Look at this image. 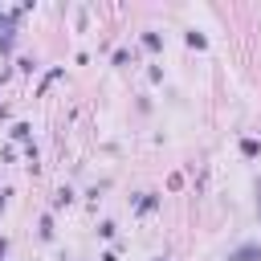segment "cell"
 Instances as JSON below:
<instances>
[{
	"mask_svg": "<svg viewBox=\"0 0 261 261\" xmlns=\"http://www.w3.org/2000/svg\"><path fill=\"white\" fill-rule=\"evenodd\" d=\"M143 45H147L151 53H159V49H163V33H155V29H147V33H143Z\"/></svg>",
	"mask_w": 261,
	"mask_h": 261,
	"instance_id": "4",
	"label": "cell"
},
{
	"mask_svg": "<svg viewBox=\"0 0 261 261\" xmlns=\"http://www.w3.org/2000/svg\"><path fill=\"white\" fill-rule=\"evenodd\" d=\"M98 261H118V253H102V257H98Z\"/></svg>",
	"mask_w": 261,
	"mask_h": 261,
	"instance_id": "14",
	"label": "cell"
},
{
	"mask_svg": "<svg viewBox=\"0 0 261 261\" xmlns=\"http://www.w3.org/2000/svg\"><path fill=\"white\" fill-rule=\"evenodd\" d=\"M8 257V237H0V261Z\"/></svg>",
	"mask_w": 261,
	"mask_h": 261,
	"instance_id": "13",
	"label": "cell"
},
{
	"mask_svg": "<svg viewBox=\"0 0 261 261\" xmlns=\"http://www.w3.org/2000/svg\"><path fill=\"white\" fill-rule=\"evenodd\" d=\"M37 232H41V241H53V216H49V212L41 216V228H37Z\"/></svg>",
	"mask_w": 261,
	"mask_h": 261,
	"instance_id": "7",
	"label": "cell"
},
{
	"mask_svg": "<svg viewBox=\"0 0 261 261\" xmlns=\"http://www.w3.org/2000/svg\"><path fill=\"white\" fill-rule=\"evenodd\" d=\"M16 69H20V73H37L41 65H37V57H20V61H16Z\"/></svg>",
	"mask_w": 261,
	"mask_h": 261,
	"instance_id": "8",
	"label": "cell"
},
{
	"mask_svg": "<svg viewBox=\"0 0 261 261\" xmlns=\"http://www.w3.org/2000/svg\"><path fill=\"white\" fill-rule=\"evenodd\" d=\"M184 41H188V49H204V45H208V37H204V33H196V29H188V33H184Z\"/></svg>",
	"mask_w": 261,
	"mask_h": 261,
	"instance_id": "5",
	"label": "cell"
},
{
	"mask_svg": "<svg viewBox=\"0 0 261 261\" xmlns=\"http://www.w3.org/2000/svg\"><path fill=\"white\" fill-rule=\"evenodd\" d=\"M12 139L29 143V139H33V126H29V122H16V126H12Z\"/></svg>",
	"mask_w": 261,
	"mask_h": 261,
	"instance_id": "6",
	"label": "cell"
},
{
	"mask_svg": "<svg viewBox=\"0 0 261 261\" xmlns=\"http://www.w3.org/2000/svg\"><path fill=\"white\" fill-rule=\"evenodd\" d=\"M69 200H73V192H69V188H57V196H53V208H65Z\"/></svg>",
	"mask_w": 261,
	"mask_h": 261,
	"instance_id": "10",
	"label": "cell"
},
{
	"mask_svg": "<svg viewBox=\"0 0 261 261\" xmlns=\"http://www.w3.org/2000/svg\"><path fill=\"white\" fill-rule=\"evenodd\" d=\"M228 261H261V245H241Z\"/></svg>",
	"mask_w": 261,
	"mask_h": 261,
	"instance_id": "2",
	"label": "cell"
},
{
	"mask_svg": "<svg viewBox=\"0 0 261 261\" xmlns=\"http://www.w3.org/2000/svg\"><path fill=\"white\" fill-rule=\"evenodd\" d=\"M130 61V49H114V65H126Z\"/></svg>",
	"mask_w": 261,
	"mask_h": 261,
	"instance_id": "12",
	"label": "cell"
},
{
	"mask_svg": "<svg viewBox=\"0 0 261 261\" xmlns=\"http://www.w3.org/2000/svg\"><path fill=\"white\" fill-rule=\"evenodd\" d=\"M155 261H167V257H155Z\"/></svg>",
	"mask_w": 261,
	"mask_h": 261,
	"instance_id": "17",
	"label": "cell"
},
{
	"mask_svg": "<svg viewBox=\"0 0 261 261\" xmlns=\"http://www.w3.org/2000/svg\"><path fill=\"white\" fill-rule=\"evenodd\" d=\"M241 155H245V159H257V155H261V139L245 135V139H241Z\"/></svg>",
	"mask_w": 261,
	"mask_h": 261,
	"instance_id": "3",
	"label": "cell"
},
{
	"mask_svg": "<svg viewBox=\"0 0 261 261\" xmlns=\"http://www.w3.org/2000/svg\"><path fill=\"white\" fill-rule=\"evenodd\" d=\"M257 216H261V179H257Z\"/></svg>",
	"mask_w": 261,
	"mask_h": 261,
	"instance_id": "15",
	"label": "cell"
},
{
	"mask_svg": "<svg viewBox=\"0 0 261 261\" xmlns=\"http://www.w3.org/2000/svg\"><path fill=\"white\" fill-rule=\"evenodd\" d=\"M57 77H61V69H49V73H45V77H41V86H37V94H45V90H49V86H53V82H57Z\"/></svg>",
	"mask_w": 261,
	"mask_h": 261,
	"instance_id": "9",
	"label": "cell"
},
{
	"mask_svg": "<svg viewBox=\"0 0 261 261\" xmlns=\"http://www.w3.org/2000/svg\"><path fill=\"white\" fill-rule=\"evenodd\" d=\"M4 204H8V192H0V212H4Z\"/></svg>",
	"mask_w": 261,
	"mask_h": 261,
	"instance_id": "16",
	"label": "cell"
},
{
	"mask_svg": "<svg viewBox=\"0 0 261 261\" xmlns=\"http://www.w3.org/2000/svg\"><path fill=\"white\" fill-rule=\"evenodd\" d=\"M159 200H163L159 192H139V196H135V212H139V216H151V212L159 208Z\"/></svg>",
	"mask_w": 261,
	"mask_h": 261,
	"instance_id": "1",
	"label": "cell"
},
{
	"mask_svg": "<svg viewBox=\"0 0 261 261\" xmlns=\"http://www.w3.org/2000/svg\"><path fill=\"white\" fill-rule=\"evenodd\" d=\"M114 232H118V224H114V220H102V224H98V237H106V241H110Z\"/></svg>",
	"mask_w": 261,
	"mask_h": 261,
	"instance_id": "11",
	"label": "cell"
}]
</instances>
